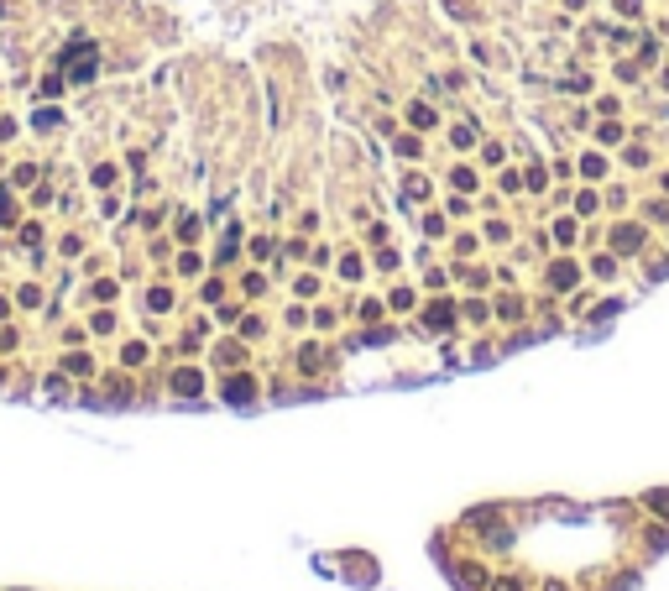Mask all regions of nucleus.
Instances as JSON below:
<instances>
[{
    "label": "nucleus",
    "instance_id": "1",
    "mask_svg": "<svg viewBox=\"0 0 669 591\" xmlns=\"http://www.w3.org/2000/svg\"><path fill=\"white\" fill-rule=\"evenodd\" d=\"M225 398H230V403H246V398H257V388H251L246 377H235L230 388H225Z\"/></svg>",
    "mask_w": 669,
    "mask_h": 591
},
{
    "label": "nucleus",
    "instance_id": "2",
    "mask_svg": "<svg viewBox=\"0 0 669 591\" xmlns=\"http://www.w3.org/2000/svg\"><path fill=\"white\" fill-rule=\"evenodd\" d=\"M178 392H199V372H178Z\"/></svg>",
    "mask_w": 669,
    "mask_h": 591
},
{
    "label": "nucleus",
    "instance_id": "3",
    "mask_svg": "<svg viewBox=\"0 0 669 591\" xmlns=\"http://www.w3.org/2000/svg\"><path fill=\"white\" fill-rule=\"evenodd\" d=\"M638 241H643V236H638V230H617V246H623V251H633Z\"/></svg>",
    "mask_w": 669,
    "mask_h": 591
}]
</instances>
